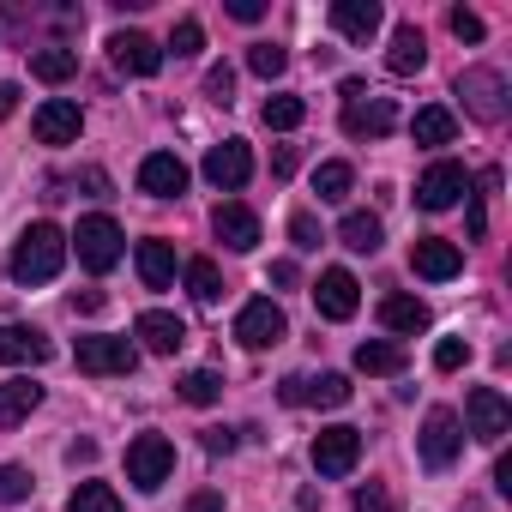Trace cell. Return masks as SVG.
<instances>
[{
	"label": "cell",
	"mask_w": 512,
	"mask_h": 512,
	"mask_svg": "<svg viewBox=\"0 0 512 512\" xmlns=\"http://www.w3.org/2000/svg\"><path fill=\"white\" fill-rule=\"evenodd\" d=\"M61 266H67V235H61L55 223H31V229L19 235V247H13V260H7L13 284H25V290L61 278Z\"/></svg>",
	"instance_id": "obj_1"
},
{
	"label": "cell",
	"mask_w": 512,
	"mask_h": 512,
	"mask_svg": "<svg viewBox=\"0 0 512 512\" xmlns=\"http://www.w3.org/2000/svg\"><path fill=\"white\" fill-rule=\"evenodd\" d=\"M67 247L79 253V266L85 272H115L121 266V253H127V235H121V223L115 217H79V229L67 235Z\"/></svg>",
	"instance_id": "obj_2"
},
{
	"label": "cell",
	"mask_w": 512,
	"mask_h": 512,
	"mask_svg": "<svg viewBox=\"0 0 512 512\" xmlns=\"http://www.w3.org/2000/svg\"><path fill=\"white\" fill-rule=\"evenodd\" d=\"M169 470H175V446H169L163 434H139V440L127 446V482H133L139 494H157V488L169 482Z\"/></svg>",
	"instance_id": "obj_3"
},
{
	"label": "cell",
	"mask_w": 512,
	"mask_h": 512,
	"mask_svg": "<svg viewBox=\"0 0 512 512\" xmlns=\"http://www.w3.org/2000/svg\"><path fill=\"white\" fill-rule=\"evenodd\" d=\"M470 187H476V175H470L464 163L440 157V163L416 181V205H422V211H452L458 199H470Z\"/></svg>",
	"instance_id": "obj_4"
},
{
	"label": "cell",
	"mask_w": 512,
	"mask_h": 512,
	"mask_svg": "<svg viewBox=\"0 0 512 512\" xmlns=\"http://www.w3.org/2000/svg\"><path fill=\"white\" fill-rule=\"evenodd\" d=\"M464 434H476V440L500 446V440L512 434V404H506L494 386H476V392L464 398Z\"/></svg>",
	"instance_id": "obj_5"
},
{
	"label": "cell",
	"mask_w": 512,
	"mask_h": 512,
	"mask_svg": "<svg viewBox=\"0 0 512 512\" xmlns=\"http://www.w3.org/2000/svg\"><path fill=\"white\" fill-rule=\"evenodd\" d=\"M235 338H241L247 350H272V344L290 338V320H284V308H278L272 296H260V302H247V308L235 314Z\"/></svg>",
	"instance_id": "obj_6"
},
{
	"label": "cell",
	"mask_w": 512,
	"mask_h": 512,
	"mask_svg": "<svg viewBox=\"0 0 512 512\" xmlns=\"http://www.w3.org/2000/svg\"><path fill=\"white\" fill-rule=\"evenodd\" d=\"M416 452H422L428 470H446V464L464 452V422H458L452 410H428V422H422V434H416Z\"/></svg>",
	"instance_id": "obj_7"
},
{
	"label": "cell",
	"mask_w": 512,
	"mask_h": 512,
	"mask_svg": "<svg viewBox=\"0 0 512 512\" xmlns=\"http://www.w3.org/2000/svg\"><path fill=\"white\" fill-rule=\"evenodd\" d=\"M356 464H362V428H344V422H338V428H320V434H314V470H320V476L338 482V476H350Z\"/></svg>",
	"instance_id": "obj_8"
},
{
	"label": "cell",
	"mask_w": 512,
	"mask_h": 512,
	"mask_svg": "<svg viewBox=\"0 0 512 512\" xmlns=\"http://www.w3.org/2000/svg\"><path fill=\"white\" fill-rule=\"evenodd\" d=\"M452 91L464 97V109H470L476 121H500V115H506V79H500L494 67H470V73H458Z\"/></svg>",
	"instance_id": "obj_9"
},
{
	"label": "cell",
	"mask_w": 512,
	"mask_h": 512,
	"mask_svg": "<svg viewBox=\"0 0 512 512\" xmlns=\"http://www.w3.org/2000/svg\"><path fill=\"white\" fill-rule=\"evenodd\" d=\"M73 362H79V374H133L139 368V350H133V338H79V350H73Z\"/></svg>",
	"instance_id": "obj_10"
},
{
	"label": "cell",
	"mask_w": 512,
	"mask_h": 512,
	"mask_svg": "<svg viewBox=\"0 0 512 512\" xmlns=\"http://www.w3.org/2000/svg\"><path fill=\"white\" fill-rule=\"evenodd\" d=\"M410 272L428 278V284H446V278L464 272V253H458V241H446V235H416V241H410Z\"/></svg>",
	"instance_id": "obj_11"
},
{
	"label": "cell",
	"mask_w": 512,
	"mask_h": 512,
	"mask_svg": "<svg viewBox=\"0 0 512 512\" xmlns=\"http://www.w3.org/2000/svg\"><path fill=\"white\" fill-rule=\"evenodd\" d=\"M247 175H253V151H247L241 139H223V145H211V151H205V181H211L217 193L247 187Z\"/></svg>",
	"instance_id": "obj_12"
},
{
	"label": "cell",
	"mask_w": 512,
	"mask_h": 512,
	"mask_svg": "<svg viewBox=\"0 0 512 512\" xmlns=\"http://www.w3.org/2000/svg\"><path fill=\"white\" fill-rule=\"evenodd\" d=\"M398 127V109H392V97H356V103H344V133L350 139H386Z\"/></svg>",
	"instance_id": "obj_13"
},
{
	"label": "cell",
	"mask_w": 512,
	"mask_h": 512,
	"mask_svg": "<svg viewBox=\"0 0 512 512\" xmlns=\"http://www.w3.org/2000/svg\"><path fill=\"white\" fill-rule=\"evenodd\" d=\"M314 308H320V320H350V314L362 308V284H356L344 266H332V272H320V284H314Z\"/></svg>",
	"instance_id": "obj_14"
},
{
	"label": "cell",
	"mask_w": 512,
	"mask_h": 512,
	"mask_svg": "<svg viewBox=\"0 0 512 512\" xmlns=\"http://www.w3.org/2000/svg\"><path fill=\"white\" fill-rule=\"evenodd\" d=\"M211 235H217L229 253H253V247H260V217H253L247 205H235V199H223V205L211 211Z\"/></svg>",
	"instance_id": "obj_15"
},
{
	"label": "cell",
	"mask_w": 512,
	"mask_h": 512,
	"mask_svg": "<svg viewBox=\"0 0 512 512\" xmlns=\"http://www.w3.org/2000/svg\"><path fill=\"white\" fill-rule=\"evenodd\" d=\"M109 61H115L121 73H133V79H151V73L163 67V49H157L145 31H115V37H109Z\"/></svg>",
	"instance_id": "obj_16"
},
{
	"label": "cell",
	"mask_w": 512,
	"mask_h": 512,
	"mask_svg": "<svg viewBox=\"0 0 512 512\" xmlns=\"http://www.w3.org/2000/svg\"><path fill=\"white\" fill-rule=\"evenodd\" d=\"M139 193H151V199H181V193H187V163H181L175 151H151V157L139 163Z\"/></svg>",
	"instance_id": "obj_17"
},
{
	"label": "cell",
	"mask_w": 512,
	"mask_h": 512,
	"mask_svg": "<svg viewBox=\"0 0 512 512\" xmlns=\"http://www.w3.org/2000/svg\"><path fill=\"white\" fill-rule=\"evenodd\" d=\"M37 139L43 145H73L79 133H85V115H79V103H67V97H49L43 109H37Z\"/></svg>",
	"instance_id": "obj_18"
},
{
	"label": "cell",
	"mask_w": 512,
	"mask_h": 512,
	"mask_svg": "<svg viewBox=\"0 0 512 512\" xmlns=\"http://www.w3.org/2000/svg\"><path fill=\"white\" fill-rule=\"evenodd\" d=\"M133 338H139L151 356H175V350L187 344V326H181L175 314H163V308H145V314L133 320Z\"/></svg>",
	"instance_id": "obj_19"
},
{
	"label": "cell",
	"mask_w": 512,
	"mask_h": 512,
	"mask_svg": "<svg viewBox=\"0 0 512 512\" xmlns=\"http://www.w3.org/2000/svg\"><path fill=\"white\" fill-rule=\"evenodd\" d=\"M49 356H55V344H49L37 326H0V362L37 368V362H49Z\"/></svg>",
	"instance_id": "obj_20"
},
{
	"label": "cell",
	"mask_w": 512,
	"mask_h": 512,
	"mask_svg": "<svg viewBox=\"0 0 512 512\" xmlns=\"http://www.w3.org/2000/svg\"><path fill=\"white\" fill-rule=\"evenodd\" d=\"M332 25L350 43H368L380 31V0H332Z\"/></svg>",
	"instance_id": "obj_21"
},
{
	"label": "cell",
	"mask_w": 512,
	"mask_h": 512,
	"mask_svg": "<svg viewBox=\"0 0 512 512\" xmlns=\"http://www.w3.org/2000/svg\"><path fill=\"white\" fill-rule=\"evenodd\" d=\"M43 404V386L31 380V374H19V380H0V428H19V422H31V410Z\"/></svg>",
	"instance_id": "obj_22"
},
{
	"label": "cell",
	"mask_w": 512,
	"mask_h": 512,
	"mask_svg": "<svg viewBox=\"0 0 512 512\" xmlns=\"http://www.w3.org/2000/svg\"><path fill=\"white\" fill-rule=\"evenodd\" d=\"M386 67H392L398 79L422 73V67H428V37H422L416 25H398V31H392V49H386Z\"/></svg>",
	"instance_id": "obj_23"
},
{
	"label": "cell",
	"mask_w": 512,
	"mask_h": 512,
	"mask_svg": "<svg viewBox=\"0 0 512 512\" xmlns=\"http://www.w3.org/2000/svg\"><path fill=\"white\" fill-rule=\"evenodd\" d=\"M139 278H145V290H169L175 284V247L163 235L139 241Z\"/></svg>",
	"instance_id": "obj_24"
},
{
	"label": "cell",
	"mask_w": 512,
	"mask_h": 512,
	"mask_svg": "<svg viewBox=\"0 0 512 512\" xmlns=\"http://www.w3.org/2000/svg\"><path fill=\"white\" fill-rule=\"evenodd\" d=\"M380 326H386V332H398V338H416V332H428V308H422L416 296H404V290H398V296H386V302H380Z\"/></svg>",
	"instance_id": "obj_25"
},
{
	"label": "cell",
	"mask_w": 512,
	"mask_h": 512,
	"mask_svg": "<svg viewBox=\"0 0 512 512\" xmlns=\"http://www.w3.org/2000/svg\"><path fill=\"white\" fill-rule=\"evenodd\" d=\"M404 362H410V356H404L398 338H362V344H356V368H362V374H404Z\"/></svg>",
	"instance_id": "obj_26"
},
{
	"label": "cell",
	"mask_w": 512,
	"mask_h": 512,
	"mask_svg": "<svg viewBox=\"0 0 512 512\" xmlns=\"http://www.w3.org/2000/svg\"><path fill=\"white\" fill-rule=\"evenodd\" d=\"M338 241H344L350 253H380L386 229H380V217H374V211H344V223H338Z\"/></svg>",
	"instance_id": "obj_27"
},
{
	"label": "cell",
	"mask_w": 512,
	"mask_h": 512,
	"mask_svg": "<svg viewBox=\"0 0 512 512\" xmlns=\"http://www.w3.org/2000/svg\"><path fill=\"white\" fill-rule=\"evenodd\" d=\"M410 139H416V145H452V139H458V121H452V109H440V103L416 109V121H410Z\"/></svg>",
	"instance_id": "obj_28"
},
{
	"label": "cell",
	"mask_w": 512,
	"mask_h": 512,
	"mask_svg": "<svg viewBox=\"0 0 512 512\" xmlns=\"http://www.w3.org/2000/svg\"><path fill=\"white\" fill-rule=\"evenodd\" d=\"M31 73H37L43 85H67V79L79 73V55H73V49H37V55H31Z\"/></svg>",
	"instance_id": "obj_29"
},
{
	"label": "cell",
	"mask_w": 512,
	"mask_h": 512,
	"mask_svg": "<svg viewBox=\"0 0 512 512\" xmlns=\"http://www.w3.org/2000/svg\"><path fill=\"white\" fill-rule=\"evenodd\" d=\"M260 115H266V127H272V133H296V127L308 121V103H302V97H290V91H278V97H266V109H260Z\"/></svg>",
	"instance_id": "obj_30"
},
{
	"label": "cell",
	"mask_w": 512,
	"mask_h": 512,
	"mask_svg": "<svg viewBox=\"0 0 512 512\" xmlns=\"http://www.w3.org/2000/svg\"><path fill=\"white\" fill-rule=\"evenodd\" d=\"M350 187H356V169H350V163H320L314 193H320L326 205H344V199H350Z\"/></svg>",
	"instance_id": "obj_31"
},
{
	"label": "cell",
	"mask_w": 512,
	"mask_h": 512,
	"mask_svg": "<svg viewBox=\"0 0 512 512\" xmlns=\"http://www.w3.org/2000/svg\"><path fill=\"white\" fill-rule=\"evenodd\" d=\"M187 296H193L199 308L223 302V272H217L211 260H193V266H187Z\"/></svg>",
	"instance_id": "obj_32"
},
{
	"label": "cell",
	"mask_w": 512,
	"mask_h": 512,
	"mask_svg": "<svg viewBox=\"0 0 512 512\" xmlns=\"http://www.w3.org/2000/svg\"><path fill=\"white\" fill-rule=\"evenodd\" d=\"M175 392H181L187 404H217V398H223V374H211V368H187V374L175 380Z\"/></svg>",
	"instance_id": "obj_33"
},
{
	"label": "cell",
	"mask_w": 512,
	"mask_h": 512,
	"mask_svg": "<svg viewBox=\"0 0 512 512\" xmlns=\"http://www.w3.org/2000/svg\"><path fill=\"white\" fill-rule=\"evenodd\" d=\"M350 380L344 374H320V380H302V404H326V410H338V404H350Z\"/></svg>",
	"instance_id": "obj_34"
},
{
	"label": "cell",
	"mask_w": 512,
	"mask_h": 512,
	"mask_svg": "<svg viewBox=\"0 0 512 512\" xmlns=\"http://www.w3.org/2000/svg\"><path fill=\"white\" fill-rule=\"evenodd\" d=\"M67 512H121V494L109 482H79L73 500H67Z\"/></svg>",
	"instance_id": "obj_35"
},
{
	"label": "cell",
	"mask_w": 512,
	"mask_h": 512,
	"mask_svg": "<svg viewBox=\"0 0 512 512\" xmlns=\"http://www.w3.org/2000/svg\"><path fill=\"white\" fill-rule=\"evenodd\" d=\"M247 67L260 73V79H278V73L290 67V49H278V43H253V49H247Z\"/></svg>",
	"instance_id": "obj_36"
},
{
	"label": "cell",
	"mask_w": 512,
	"mask_h": 512,
	"mask_svg": "<svg viewBox=\"0 0 512 512\" xmlns=\"http://www.w3.org/2000/svg\"><path fill=\"white\" fill-rule=\"evenodd\" d=\"M31 500V470L25 464H0V506H19Z\"/></svg>",
	"instance_id": "obj_37"
},
{
	"label": "cell",
	"mask_w": 512,
	"mask_h": 512,
	"mask_svg": "<svg viewBox=\"0 0 512 512\" xmlns=\"http://www.w3.org/2000/svg\"><path fill=\"white\" fill-rule=\"evenodd\" d=\"M169 49H175V61H193V55L205 49V31H199V19H181V25H175V37H169Z\"/></svg>",
	"instance_id": "obj_38"
},
{
	"label": "cell",
	"mask_w": 512,
	"mask_h": 512,
	"mask_svg": "<svg viewBox=\"0 0 512 512\" xmlns=\"http://www.w3.org/2000/svg\"><path fill=\"white\" fill-rule=\"evenodd\" d=\"M290 241H296L302 253H314V247L326 241V235H320V217H314V211H296V217H290Z\"/></svg>",
	"instance_id": "obj_39"
},
{
	"label": "cell",
	"mask_w": 512,
	"mask_h": 512,
	"mask_svg": "<svg viewBox=\"0 0 512 512\" xmlns=\"http://www.w3.org/2000/svg\"><path fill=\"white\" fill-rule=\"evenodd\" d=\"M464 362H470V344H464V338H440V344H434V368H440V374H458Z\"/></svg>",
	"instance_id": "obj_40"
},
{
	"label": "cell",
	"mask_w": 512,
	"mask_h": 512,
	"mask_svg": "<svg viewBox=\"0 0 512 512\" xmlns=\"http://www.w3.org/2000/svg\"><path fill=\"white\" fill-rule=\"evenodd\" d=\"M446 25H452V37H458V43H482V19H476L470 7H452V13H446Z\"/></svg>",
	"instance_id": "obj_41"
},
{
	"label": "cell",
	"mask_w": 512,
	"mask_h": 512,
	"mask_svg": "<svg viewBox=\"0 0 512 512\" xmlns=\"http://www.w3.org/2000/svg\"><path fill=\"white\" fill-rule=\"evenodd\" d=\"M229 91H235V73H229V67H211V73H205V97H211V103H229Z\"/></svg>",
	"instance_id": "obj_42"
},
{
	"label": "cell",
	"mask_w": 512,
	"mask_h": 512,
	"mask_svg": "<svg viewBox=\"0 0 512 512\" xmlns=\"http://www.w3.org/2000/svg\"><path fill=\"white\" fill-rule=\"evenodd\" d=\"M356 512H392V500H386V488H380V482H368V488H356Z\"/></svg>",
	"instance_id": "obj_43"
},
{
	"label": "cell",
	"mask_w": 512,
	"mask_h": 512,
	"mask_svg": "<svg viewBox=\"0 0 512 512\" xmlns=\"http://www.w3.org/2000/svg\"><path fill=\"white\" fill-rule=\"evenodd\" d=\"M235 440H241L235 428H205V452H211V458H223V452H235Z\"/></svg>",
	"instance_id": "obj_44"
},
{
	"label": "cell",
	"mask_w": 512,
	"mask_h": 512,
	"mask_svg": "<svg viewBox=\"0 0 512 512\" xmlns=\"http://www.w3.org/2000/svg\"><path fill=\"white\" fill-rule=\"evenodd\" d=\"M229 19H241V25H260V19H266V0H229Z\"/></svg>",
	"instance_id": "obj_45"
},
{
	"label": "cell",
	"mask_w": 512,
	"mask_h": 512,
	"mask_svg": "<svg viewBox=\"0 0 512 512\" xmlns=\"http://www.w3.org/2000/svg\"><path fill=\"white\" fill-rule=\"evenodd\" d=\"M272 175H278V181L296 175V145H278V151H272Z\"/></svg>",
	"instance_id": "obj_46"
},
{
	"label": "cell",
	"mask_w": 512,
	"mask_h": 512,
	"mask_svg": "<svg viewBox=\"0 0 512 512\" xmlns=\"http://www.w3.org/2000/svg\"><path fill=\"white\" fill-rule=\"evenodd\" d=\"M187 512H223V494H217V488H199V494L187 500Z\"/></svg>",
	"instance_id": "obj_47"
},
{
	"label": "cell",
	"mask_w": 512,
	"mask_h": 512,
	"mask_svg": "<svg viewBox=\"0 0 512 512\" xmlns=\"http://www.w3.org/2000/svg\"><path fill=\"white\" fill-rule=\"evenodd\" d=\"M464 229H470V241H482V229H488V211H482V199H470V217H464Z\"/></svg>",
	"instance_id": "obj_48"
},
{
	"label": "cell",
	"mask_w": 512,
	"mask_h": 512,
	"mask_svg": "<svg viewBox=\"0 0 512 512\" xmlns=\"http://www.w3.org/2000/svg\"><path fill=\"white\" fill-rule=\"evenodd\" d=\"M79 181H85V187H91V199H109V175H103V169H85V175H79Z\"/></svg>",
	"instance_id": "obj_49"
},
{
	"label": "cell",
	"mask_w": 512,
	"mask_h": 512,
	"mask_svg": "<svg viewBox=\"0 0 512 512\" xmlns=\"http://www.w3.org/2000/svg\"><path fill=\"white\" fill-rule=\"evenodd\" d=\"M91 458H97V440H73L67 446V464H91Z\"/></svg>",
	"instance_id": "obj_50"
},
{
	"label": "cell",
	"mask_w": 512,
	"mask_h": 512,
	"mask_svg": "<svg viewBox=\"0 0 512 512\" xmlns=\"http://www.w3.org/2000/svg\"><path fill=\"white\" fill-rule=\"evenodd\" d=\"M19 109V85H7V79H0V121H7Z\"/></svg>",
	"instance_id": "obj_51"
},
{
	"label": "cell",
	"mask_w": 512,
	"mask_h": 512,
	"mask_svg": "<svg viewBox=\"0 0 512 512\" xmlns=\"http://www.w3.org/2000/svg\"><path fill=\"white\" fill-rule=\"evenodd\" d=\"M494 488L512 494V458H506V452H500V464H494Z\"/></svg>",
	"instance_id": "obj_52"
},
{
	"label": "cell",
	"mask_w": 512,
	"mask_h": 512,
	"mask_svg": "<svg viewBox=\"0 0 512 512\" xmlns=\"http://www.w3.org/2000/svg\"><path fill=\"white\" fill-rule=\"evenodd\" d=\"M272 284H284V290H290V284H296V260H278V266H272Z\"/></svg>",
	"instance_id": "obj_53"
},
{
	"label": "cell",
	"mask_w": 512,
	"mask_h": 512,
	"mask_svg": "<svg viewBox=\"0 0 512 512\" xmlns=\"http://www.w3.org/2000/svg\"><path fill=\"white\" fill-rule=\"evenodd\" d=\"M73 308H79V314H97V308H103V296H97V290H79V296H73Z\"/></svg>",
	"instance_id": "obj_54"
},
{
	"label": "cell",
	"mask_w": 512,
	"mask_h": 512,
	"mask_svg": "<svg viewBox=\"0 0 512 512\" xmlns=\"http://www.w3.org/2000/svg\"><path fill=\"white\" fill-rule=\"evenodd\" d=\"M278 398H284V404H302V374H290V380H284V392H278Z\"/></svg>",
	"instance_id": "obj_55"
}]
</instances>
